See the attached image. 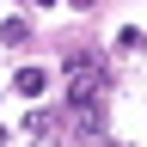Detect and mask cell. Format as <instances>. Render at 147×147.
<instances>
[{"instance_id":"6da1fadb","label":"cell","mask_w":147,"mask_h":147,"mask_svg":"<svg viewBox=\"0 0 147 147\" xmlns=\"http://www.w3.org/2000/svg\"><path fill=\"white\" fill-rule=\"evenodd\" d=\"M67 98H110V74L92 49H74L67 55Z\"/></svg>"},{"instance_id":"3957f363","label":"cell","mask_w":147,"mask_h":147,"mask_svg":"<svg viewBox=\"0 0 147 147\" xmlns=\"http://www.w3.org/2000/svg\"><path fill=\"white\" fill-rule=\"evenodd\" d=\"M43 80H49L43 67H18V74H12V92H18V98H37V92H43Z\"/></svg>"},{"instance_id":"5b68a950","label":"cell","mask_w":147,"mask_h":147,"mask_svg":"<svg viewBox=\"0 0 147 147\" xmlns=\"http://www.w3.org/2000/svg\"><path fill=\"white\" fill-rule=\"evenodd\" d=\"M0 147H6V123H0Z\"/></svg>"},{"instance_id":"8992f818","label":"cell","mask_w":147,"mask_h":147,"mask_svg":"<svg viewBox=\"0 0 147 147\" xmlns=\"http://www.w3.org/2000/svg\"><path fill=\"white\" fill-rule=\"evenodd\" d=\"M67 6H92V0H67Z\"/></svg>"},{"instance_id":"7a4b0ae2","label":"cell","mask_w":147,"mask_h":147,"mask_svg":"<svg viewBox=\"0 0 147 147\" xmlns=\"http://www.w3.org/2000/svg\"><path fill=\"white\" fill-rule=\"evenodd\" d=\"M61 117H55V110H31L25 117V147H61Z\"/></svg>"},{"instance_id":"277c9868","label":"cell","mask_w":147,"mask_h":147,"mask_svg":"<svg viewBox=\"0 0 147 147\" xmlns=\"http://www.w3.org/2000/svg\"><path fill=\"white\" fill-rule=\"evenodd\" d=\"M25 31H31L25 18H12V25H0V43H25Z\"/></svg>"}]
</instances>
